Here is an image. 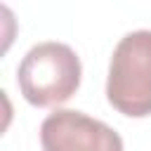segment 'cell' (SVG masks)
Instances as JSON below:
<instances>
[{"label":"cell","mask_w":151,"mask_h":151,"mask_svg":"<svg viewBox=\"0 0 151 151\" xmlns=\"http://www.w3.org/2000/svg\"><path fill=\"white\" fill-rule=\"evenodd\" d=\"M80 76L83 66L73 47L47 40L24 54L17 68V85L28 104L45 109L68 101L80 87Z\"/></svg>","instance_id":"6da1fadb"},{"label":"cell","mask_w":151,"mask_h":151,"mask_svg":"<svg viewBox=\"0 0 151 151\" xmlns=\"http://www.w3.org/2000/svg\"><path fill=\"white\" fill-rule=\"evenodd\" d=\"M109 104L130 118L151 116V31L125 33L109 64L106 78Z\"/></svg>","instance_id":"7a4b0ae2"},{"label":"cell","mask_w":151,"mask_h":151,"mask_svg":"<svg viewBox=\"0 0 151 151\" xmlns=\"http://www.w3.org/2000/svg\"><path fill=\"white\" fill-rule=\"evenodd\" d=\"M42 151H123L120 134L83 111L57 109L40 125Z\"/></svg>","instance_id":"3957f363"}]
</instances>
